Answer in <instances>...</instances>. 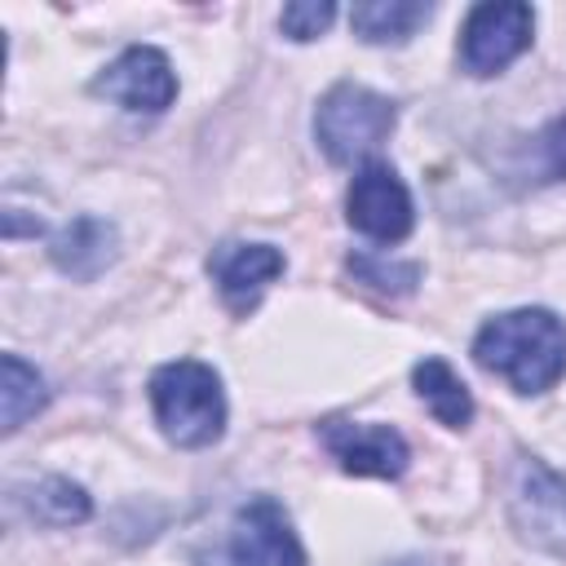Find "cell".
Here are the masks:
<instances>
[{"label": "cell", "instance_id": "8", "mask_svg": "<svg viewBox=\"0 0 566 566\" xmlns=\"http://www.w3.org/2000/svg\"><path fill=\"white\" fill-rule=\"evenodd\" d=\"M93 88L102 97H111L115 106L133 111V115H159L177 97V75H172V62L159 49L133 44L93 80Z\"/></svg>", "mask_w": 566, "mask_h": 566}, {"label": "cell", "instance_id": "1", "mask_svg": "<svg viewBox=\"0 0 566 566\" xmlns=\"http://www.w3.org/2000/svg\"><path fill=\"white\" fill-rule=\"evenodd\" d=\"M473 363L517 394H544L566 376V323L539 305L495 314L473 336Z\"/></svg>", "mask_w": 566, "mask_h": 566}, {"label": "cell", "instance_id": "12", "mask_svg": "<svg viewBox=\"0 0 566 566\" xmlns=\"http://www.w3.org/2000/svg\"><path fill=\"white\" fill-rule=\"evenodd\" d=\"M433 4L424 0H363L349 9V27L367 44H402L416 35L420 22H429Z\"/></svg>", "mask_w": 566, "mask_h": 566}, {"label": "cell", "instance_id": "19", "mask_svg": "<svg viewBox=\"0 0 566 566\" xmlns=\"http://www.w3.org/2000/svg\"><path fill=\"white\" fill-rule=\"evenodd\" d=\"M389 566H429L424 557H398V562H389Z\"/></svg>", "mask_w": 566, "mask_h": 566}, {"label": "cell", "instance_id": "17", "mask_svg": "<svg viewBox=\"0 0 566 566\" xmlns=\"http://www.w3.org/2000/svg\"><path fill=\"white\" fill-rule=\"evenodd\" d=\"M349 270H354L363 283H371V287H380V292H394V296L411 292L416 279H420V265H411V261H385V256H371V252L349 256Z\"/></svg>", "mask_w": 566, "mask_h": 566}, {"label": "cell", "instance_id": "9", "mask_svg": "<svg viewBox=\"0 0 566 566\" xmlns=\"http://www.w3.org/2000/svg\"><path fill=\"white\" fill-rule=\"evenodd\" d=\"M318 442L327 447V455L358 478H402L407 473V438L389 424H367V420H323L318 424Z\"/></svg>", "mask_w": 566, "mask_h": 566}, {"label": "cell", "instance_id": "4", "mask_svg": "<svg viewBox=\"0 0 566 566\" xmlns=\"http://www.w3.org/2000/svg\"><path fill=\"white\" fill-rule=\"evenodd\" d=\"M195 566H305V548L287 509L274 495H252L234 509L226 535L195 553Z\"/></svg>", "mask_w": 566, "mask_h": 566}, {"label": "cell", "instance_id": "7", "mask_svg": "<svg viewBox=\"0 0 566 566\" xmlns=\"http://www.w3.org/2000/svg\"><path fill=\"white\" fill-rule=\"evenodd\" d=\"M345 217L358 234L376 239V243H398L411 234V221H416V208H411V190L402 186V177L371 159L354 172L349 181V195H345Z\"/></svg>", "mask_w": 566, "mask_h": 566}, {"label": "cell", "instance_id": "11", "mask_svg": "<svg viewBox=\"0 0 566 566\" xmlns=\"http://www.w3.org/2000/svg\"><path fill=\"white\" fill-rule=\"evenodd\" d=\"M49 252H53V265H57L62 274L88 283V279H97V274L119 256V234H115V226H111L106 217L84 212V217H75V221L53 239Z\"/></svg>", "mask_w": 566, "mask_h": 566}, {"label": "cell", "instance_id": "14", "mask_svg": "<svg viewBox=\"0 0 566 566\" xmlns=\"http://www.w3.org/2000/svg\"><path fill=\"white\" fill-rule=\"evenodd\" d=\"M44 402H49L44 376L31 363H22L18 354H4L0 358V411H4L0 424H4V433H18Z\"/></svg>", "mask_w": 566, "mask_h": 566}, {"label": "cell", "instance_id": "16", "mask_svg": "<svg viewBox=\"0 0 566 566\" xmlns=\"http://www.w3.org/2000/svg\"><path fill=\"white\" fill-rule=\"evenodd\" d=\"M522 172H526V181H562L566 177V111L531 137V146L522 150Z\"/></svg>", "mask_w": 566, "mask_h": 566}, {"label": "cell", "instance_id": "10", "mask_svg": "<svg viewBox=\"0 0 566 566\" xmlns=\"http://www.w3.org/2000/svg\"><path fill=\"white\" fill-rule=\"evenodd\" d=\"M283 252L270 248V243H221L212 248L208 256V274L221 292V301L234 310V314H248L256 310L261 292L283 274Z\"/></svg>", "mask_w": 566, "mask_h": 566}, {"label": "cell", "instance_id": "6", "mask_svg": "<svg viewBox=\"0 0 566 566\" xmlns=\"http://www.w3.org/2000/svg\"><path fill=\"white\" fill-rule=\"evenodd\" d=\"M535 35V9L522 0H491L469 9L460 31V66L469 75H500L513 57L531 49Z\"/></svg>", "mask_w": 566, "mask_h": 566}, {"label": "cell", "instance_id": "3", "mask_svg": "<svg viewBox=\"0 0 566 566\" xmlns=\"http://www.w3.org/2000/svg\"><path fill=\"white\" fill-rule=\"evenodd\" d=\"M398 106L367 84H332L314 115V137L332 164H371L380 142L394 133Z\"/></svg>", "mask_w": 566, "mask_h": 566}, {"label": "cell", "instance_id": "2", "mask_svg": "<svg viewBox=\"0 0 566 566\" xmlns=\"http://www.w3.org/2000/svg\"><path fill=\"white\" fill-rule=\"evenodd\" d=\"M150 411L159 433L172 447L199 451L226 433V394L221 376L199 358H177L150 376Z\"/></svg>", "mask_w": 566, "mask_h": 566}, {"label": "cell", "instance_id": "13", "mask_svg": "<svg viewBox=\"0 0 566 566\" xmlns=\"http://www.w3.org/2000/svg\"><path fill=\"white\" fill-rule=\"evenodd\" d=\"M411 385H416L420 402L438 416V424L464 429V424L473 420V398H469L464 380L451 371L447 358H424V363H416V367H411Z\"/></svg>", "mask_w": 566, "mask_h": 566}, {"label": "cell", "instance_id": "15", "mask_svg": "<svg viewBox=\"0 0 566 566\" xmlns=\"http://www.w3.org/2000/svg\"><path fill=\"white\" fill-rule=\"evenodd\" d=\"M22 504L44 526H75V522H84L93 513L88 491L80 482H71V478H40L35 486L22 491Z\"/></svg>", "mask_w": 566, "mask_h": 566}, {"label": "cell", "instance_id": "18", "mask_svg": "<svg viewBox=\"0 0 566 566\" xmlns=\"http://www.w3.org/2000/svg\"><path fill=\"white\" fill-rule=\"evenodd\" d=\"M332 18H336V4L332 0H296V4H283L279 27H283V35H292V40L305 44V40L323 35L332 27Z\"/></svg>", "mask_w": 566, "mask_h": 566}, {"label": "cell", "instance_id": "5", "mask_svg": "<svg viewBox=\"0 0 566 566\" xmlns=\"http://www.w3.org/2000/svg\"><path fill=\"white\" fill-rule=\"evenodd\" d=\"M509 526L535 553L566 562V473L544 464L539 455H517L509 469Z\"/></svg>", "mask_w": 566, "mask_h": 566}]
</instances>
